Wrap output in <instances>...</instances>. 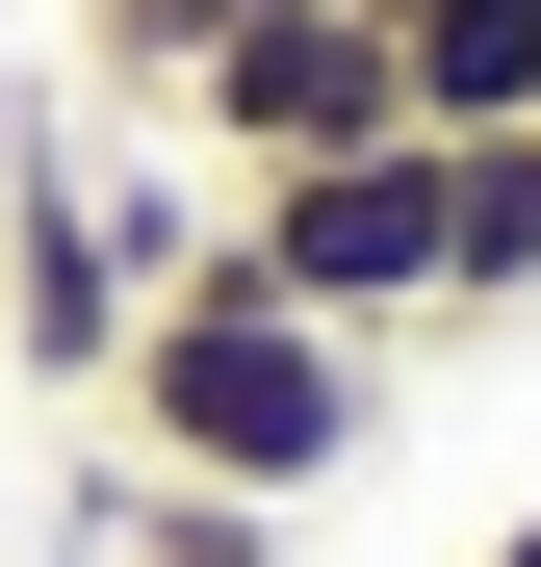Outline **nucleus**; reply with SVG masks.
<instances>
[{
	"instance_id": "1",
	"label": "nucleus",
	"mask_w": 541,
	"mask_h": 567,
	"mask_svg": "<svg viewBox=\"0 0 541 567\" xmlns=\"http://www.w3.org/2000/svg\"><path fill=\"white\" fill-rule=\"evenodd\" d=\"M104 439L129 464H180V491H258V516H310V491H361L387 464V336H310L284 284H155L129 310V361H104Z\"/></svg>"
},
{
	"instance_id": "2",
	"label": "nucleus",
	"mask_w": 541,
	"mask_h": 567,
	"mask_svg": "<svg viewBox=\"0 0 541 567\" xmlns=\"http://www.w3.org/2000/svg\"><path fill=\"white\" fill-rule=\"evenodd\" d=\"M438 258H465V155L438 130H361V155L232 181V284H284L310 336H438Z\"/></svg>"
},
{
	"instance_id": "3",
	"label": "nucleus",
	"mask_w": 541,
	"mask_h": 567,
	"mask_svg": "<svg viewBox=\"0 0 541 567\" xmlns=\"http://www.w3.org/2000/svg\"><path fill=\"white\" fill-rule=\"evenodd\" d=\"M0 361L104 413L129 361V233H104V104H0Z\"/></svg>"
},
{
	"instance_id": "4",
	"label": "nucleus",
	"mask_w": 541,
	"mask_h": 567,
	"mask_svg": "<svg viewBox=\"0 0 541 567\" xmlns=\"http://www.w3.org/2000/svg\"><path fill=\"white\" fill-rule=\"evenodd\" d=\"M207 181H284V155H361V130H413L387 104V0H232V52L155 104Z\"/></svg>"
},
{
	"instance_id": "5",
	"label": "nucleus",
	"mask_w": 541,
	"mask_h": 567,
	"mask_svg": "<svg viewBox=\"0 0 541 567\" xmlns=\"http://www.w3.org/2000/svg\"><path fill=\"white\" fill-rule=\"evenodd\" d=\"M387 104L465 155V130H541V0H387Z\"/></svg>"
},
{
	"instance_id": "6",
	"label": "nucleus",
	"mask_w": 541,
	"mask_h": 567,
	"mask_svg": "<svg viewBox=\"0 0 541 567\" xmlns=\"http://www.w3.org/2000/svg\"><path fill=\"white\" fill-rule=\"evenodd\" d=\"M207 52H232V0H77V104H104V130H155Z\"/></svg>"
},
{
	"instance_id": "7",
	"label": "nucleus",
	"mask_w": 541,
	"mask_h": 567,
	"mask_svg": "<svg viewBox=\"0 0 541 567\" xmlns=\"http://www.w3.org/2000/svg\"><path fill=\"white\" fill-rule=\"evenodd\" d=\"M438 310H541V130H465V258Z\"/></svg>"
},
{
	"instance_id": "8",
	"label": "nucleus",
	"mask_w": 541,
	"mask_h": 567,
	"mask_svg": "<svg viewBox=\"0 0 541 567\" xmlns=\"http://www.w3.org/2000/svg\"><path fill=\"white\" fill-rule=\"evenodd\" d=\"M104 567H284V516H258V491H180V464H129Z\"/></svg>"
},
{
	"instance_id": "9",
	"label": "nucleus",
	"mask_w": 541,
	"mask_h": 567,
	"mask_svg": "<svg viewBox=\"0 0 541 567\" xmlns=\"http://www.w3.org/2000/svg\"><path fill=\"white\" fill-rule=\"evenodd\" d=\"M465 567H541V516H490V542H465Z\"/></svg>"
},
{
	"instance_id": "10",
	"label": "nucleus",
	"mask_w": 541,
	"mask_h": 567,
	"mask_svg": "<svg viewBox=\"0 0 541 567\" xmlns=\"http://www.w3.org/2000/svg\"><path fill=\"white\" fill-rule=\"evenodd\" d=\"M0 52H27V0H0Z\"/></svg>"
}]
</instances>
